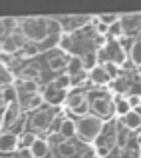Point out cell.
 <instances>
[{
  "mask_svg": "<svg viewBox=\"0 0 141 158\" xmlns=\"http://www.w3.org/2000/svg\"><path fill=\"white\" fill-rule=\"evenodd\" d=\"M20 32L24 38L30 42H44L50 36V20L40 18V16H28V18L20 20Z\"/></svg>",
  "mask_w": 141,
  "mask_h": 158,
  "instance_id": "cell-1",
  "label": "cell"
},
{
  "mask_svg": "<svg viewBox=\"0 0 141 158\" xmlns=\"http://www.w3.org/2000/svg\"><path fill=\"white\" fill-rule=\"evenodd\" d=\"M101 130H103V120L93 114L78 120V138L82 142H88V144L95 142L99 138V134H101Z\"/></svg>",
  "mask_w": 141,
  "mask_h": 158,
  "instance_id": "cell-2",
  "label": "cell"
},
{
  "mask_svg": "<svg viewBox=\"0 0 141 158\" xmlns=\"http://www.w3.org/2000/svg\"><path fill=\"white\" fill-rule=\"evenodd\" d=\"M90 108H92L93 116H97V118H101V120L103 118H109V116L115 112L113 102H111L107 96H101V94H95V98H92Z\"/></svg>",
  "mask_w": 141,
  "mask_h": 158,
  "instance_id": "cell-3",
  "label": "cell"
},
{
  "mask_svg": "<svg viewBox=\"0 0 141 158\" xmlns=\"http://www.w3.org/2000/svg\"><path fill=\"white\" fill-rule=\"evenodd\" d=\"M52 118H54V112L52 110H48V108H40L38 112H34L30 124H32V128H36V130H48Z\"/></svg>",
  "mask_w": 141,
  "mask_h": 158,
  "instance_id": "cell-4",
  "label": "cell"
},
{
  "mask_svg": "<svg viewBox=\"0 0 141 158\" xmlns=\"http://www.w3.org/2000/svg\"><path fill=\"white\" fill-rule=\"evenodd\" d=\"M58 20H60L64 32H72V30H78V28L86 26L90 22V16H60Z\"/></svg>",
  "mask_w": 141,
  "mask_h": 158,
  "instance_id": "cell-5",
  "label": "cell"
},
{
  "mask_svg": "<svg viewBox=\"0 0 141 158\" xmlns=\"http://www.w3.org/2000/svg\"><path fill=\"white\" fill-rule=\"evenodd\" d=\"M42 96H44V100L48 102V104H52V106H58V104H62V102L66 100V92L64 90H58L56 86H54V82L52 84H48L46 88H44V92H42Z\"/></svg>",
  "mask_w": 141,
  "mask_h": 158,
  "instance_id": "cell-6",
  "label": "cell"
},
{
  "mask_svg": "<svg viewBox=\"0 0 141 158\" xmlns=\"http://www.w3.org/2000/svg\"><path fill=\"white\" fill-rule=\"evenodd\" d=\"M18 116H20V104L2 106V128H4V132H6V128H10L18 120Z\"/></svg>",
  "mask_w": 141,
  "mask_h": 158,
  "instance_id": "cell-7",
  "label": "cell"
},
{
  "mask_svg": "<svg viewBox=\"0 0 141 158\" xmlns=\"http://www.w3.org/2000/svg\"><path fill=\"white\" fill-rule=\"evenodd\" d=\"M18 142H20V136L12 134V132H2V138H0V150L4 154H10V152L18 150Z\"/></svg>",
  "mask_w": 141,
  "mask_h": 158,
  "instance_id": "cell-8",
  "label": "cell"
},
{
  "mask_svg": "<svg viewBox=\"0 0 141 158\" xmlns=\"http://www.w3.org/2000/svg\"><path fill=\"white\" fill-rule=\"evenodd\" d=\"M121 26L125 28V34H135L141 28V14H121Z\"/></svg>",
  "mask_w": 141,
  "mask_h": 158,
  "instance_id": "cell-9",
  "label": "cell"
},
{
  "mask_svg": "<svg viewBox=\"0 0 141 158\" xmlns=\"http://www.w3.org/2000/svg\"><path fill=\"white\" fill-rule=\"evenodd\" d=\"M58 132L64 136V140H72L74 136H78V122H76V120H72V118H64L60 122Z\"/></svg>",
  "mask_w": 141,
  "mask_h": 158,
  "instance_id": "cell-10",
  "label": "cell"
},
{
  "mask_svg": "<svg viewBox=\"0 0 141 158\" xmlns=\"http://www.w3.org/2000/svg\"><path fill=\"white\" fill-rule=\"evenodd\" d=\"M121 124H123V128H127V130H137V128H141V114L137 110H131L127 116L121 118Z\"/></svg>",
  "mask_w": 141,
  "mask_h": 158,
  "instance_id": "cell-11",
  "label": "cell"
},
{
  "mask_svg": "<svg viewBox=\"0 0 141 158\" xmlns=\"http://www.w3.org/2000/svg\"><path fill=\"white\" fill-rule=\"evenodd\" d=\"M90 80H92L93 84H105V82H109L111 78H109V74L105 72V68L99 64V66H95L92 72H90Z\"/></svg>",
  "mask_w": 141,
  "mask_h": 158,
  "instance_id": "cell-12",
  "label": "cell"
},
{
  "mask_svg": "<svg viewBox=\"0 0 141 158\" xmlns=\"http://www.w3.org/2000/svg\"><path fill=\"white\" fill-rule=\"evenodd\" d=\"M84 70H86V66H84V58L82 56H72L68 60V74L70 76H78Z\"/></svg>",
  "mask_w": 141,
  "mask_h": 158,
  "instance_id": "cell-13",
  "label": "cell"
},
{
  "mask_svg": "<svg viewBox=\"0 0 141 158\" xmlns=\"http://www.w3.org/2000/svg\"><path fill=\"white\" fill-rule=\"evenodd\" d=\"M30 150H32V154H34V158H46L50 154V142L44 140V138H38Z\"/></svg>",
  "mask_w": 141,
  "mask_h": 158,
  "instance_id": "cell-14",
  "label": "cell"
},
{
  "mask_svg": "<svg viewBox=\"0 0 141 158\" xmlns=\"http://www.w3.org/2000/svg\"><path fill=\"white\" fill-rule=\"evenodd\" d=\"M129 60H131V64H135L137 68L141 66V36H137V38L131 42V48H129Z\"/></svg>",
  "mask_w": 141,
  "mask_h": 158,
  "instance_id": "cell-15",
  "label": "cell"
},
{
  "mask_svg": "<svg viewBox=\"0 0 141 158\" xmlns=\"http://www.w3.org/2000/svg\"><path fill=\"white\" fill-rule=\"evenodd\" d=\"M86 94L84 92H72L68 98H66V104H68V108L70 110H78L80 106H84L86 104Z\"/></svg>",
  "mask_w": 141,
  "mask_h": 158,
  "instance_id": "cell-16",
  "label": "cell"
},
{
  "mask_svg": "<svg viewBox=\"0 0 141 158\" xmlns=\"http://www.w3.org/2000/svg\"><path fill=\"white\" fill-rule=\"evenodd\" d=\"M68 60L70 58H66V56H62V54H52V56L48 58V66L52 70H58V72H60V70H68Z\"/></svg>",
  "mask_w": 141,
  "mask_h": 158,
  "instance_id": "cell-17",
  "label": "cell"
},
{
  "mask_svg": "<svg viewBox=\"0 0 141 158\" xmlns=\"http://www.w3.org/2000/svg\"><path fill=\"white\" fill-rule=\"evenodd\" d=\"M8 104H18V88L16 86L2 88V106H8Z\"/></svg>",
  "mask_w": 141,
  "mask_h": 158,
  "instance_id": "cell-18",
  "label": "cell"
},
{
  "mask_svg": "<svg viewBox=\"0 0 141 158\" xmlns=\"http://www.w3.org/2000/svg\"><path fill=\"white\" fill-rule=\"evenodd\" d=\"M36 140H38L36 132H22L20 142H18V150H30V148L36 144Z\"/></svg>",
  "mask_w": 141,
  "mask_h": 158,
  "instance_id": "cell-19",
  "label": "cell"
},
{
  "mask_svg": "<svg viewBox=\"0 0 141 158\" xmlns=\"http://www.w3.org/2000/svg\"><path fill=\"white\" fill-rule=\"evenodd\" d=\"M113 106H115V112H117L119 116H127L131 112V106H129V102H127V98H121V96H115L113 98Z\"/></svg>",
  "mask_w": 141,
  "mask_h": 158,
  "instance_id": "cell-20",
  "label": "cell"
},
{
  "mask_svg": "<svg viewBox=\"0 0 141 158\" xmlns=\"http://www.w3.org/2000/svg\"><path fill=\"white\" fill-rule=\"evenodd\" d=\"M76 144L72 142V140H64V142L58 146V154H60L62 158H72L74 154H76Z\"/></svg>",
  "mask_w": 141,
  "mask_h": 158,
  "instance_id": "cell-21",
  "label": "cell"
},
{
  "mask_svg": "<svg viewBox=\"0 0 141 158\" xmlns=\"http://www.w3.org/2000/svg\"><path fill=\"white\" fill-rule=\"evenodd\" d=\"M129 140H131L129 130L127 128H117V132H115V146L125 148V146H129Z\"/></svg>",
  "mask_w": 141,
  "mask_h": 158,
  "instance_id": "cell-22",
  "label": "cell"
},
{
  "mask_svg": "<svg viewBox=\"0 0 141 158\" xmlns=\"http://www.w3.org/2000/svg\"><path fill=\"white\" fill-rule=\"evenodd\" d=\"M44 102H46V100H44V96L38 92V94H32V96H28L26 106H24V108H26V110H36V112H38L40 108H42Z\"/></svg>",
  "mask_w": 141,
  "mask_h": 158,
  "instance_id": "cell-23",
  "label": "cell"
},
{
  "mask_svg": "<svg viewBox=\"0 0 141 158\" xmlns=\"http://www.w3.org/2000/svg\"><path fill=\"white\" fill-rule=\"evenodd\" d=\"M97 20L101 24H105L107 28H111V26H115L117 22H121V14H115V12H107V14H99L97 16Z\"/></svg>",
  "mask_w": 141,
  "mask_h": 158,
  "instance_id": "cell-24",
  "label": "cell"
},
{
  "mask_svg": "<svg viewBox=\"0 0 141 158\" xmlns=\"http://www.w3.org/2000/svg\"><path fill=\"white\" fill-rule=\"evenodd\" d=\"M72 82H74V80H72V76H70L68 72H64V74H60V76L54 80V86H56L58 90H64V92H66V90L72 86Z\"/></svg>",
  "mask_w": 141,
  "mask_h": 158,
  "instance_id": "cell-25",
  "label": "cell"
},
{
  "mask_svg": "<svg viewBox=\"0 0 141 158\" xmlns=\"http://www.w3.org/2000/svg\"><path fill=\"white\" fill-rule=\"evenodd\" d=\"M18 42L14 40V36H6V38H2V52L4 54H14L18 50Z\"/></svg>",
  "mask_w": 141,
  "mask_h": 158,
  "instance_id": "cell-26",
  "label": "cell"
},
{
  "mask_svg": "<svg viewBox=\"0 0 141 158\" xmlns=\"http://www.w3.org/2000/svg\"><path fill=\"white\" fill-rule=\"evenodd\" d=\"M0 82H2V88L14 86V76H12V72L6 68V66H2V68H0Z\"/></svg>",
  "mask_w": 141,
  "mask_h": 158,
  "instance_id": "cell-27",
  "label": "cell"
},
{
  "mask_svg": "<svg viewBox=\"0 0 141 158\" xmlns=\"http://www.w3.org/2000/svg\"><path fill=\"white\" fill-rule=\"evenodd\" d=\"M84 66H86V70H92L95 68V66H99V62H97V52H88V54H84Z\"/></svg>",
  "mask_w": 141,
  "mask_h": 158,
  "instance_id": "cell-28",
  "label": "cell"
},
{
  "mask_svg": "<svg viewBox=\"0 0 141 158\" xmlns=\"http://www.w3.org/2000/svg\"><path fill=\"white\" fill-rule=\"evenodd\" d=\"M22 90L28 94V96H32V94H38V80H22Z\"/></svg>",
  "mask_w": 141,
  "mask_h": 158,
  "instance_id": "cell-29",
  "label": "cell"
},
{
  "mask_svg": "<svg viewBox=\"0 0 141 158\" xmlns=\"http://www.w3.org/2000/svg\"><path fill=\"white\" fill-rule=\"evenodd\" d=\"M101 66L105 68V72L109 74V78H115V76L119 74V64H115V62H109V60H105Z\"/></svg>",
  "mask_w": 141,
  "mask_h": 158,
  "instance_id": "cell-30",
  "label": "cell"
},
{
  "mask_svg": "<svg viewBox=\"0 0 141 158\" xmlns=\"http://www.w3.org/2000/svg\"><path fill=\"white\" fill-rule=\"evenodd\" d=\"M38 52H40V48L36 46V44H26V48L22 50V56L24 58H32V56H36Z\"/></svg>",
  "mask_w": 141,
  "mask_h": 158,
  "instance_id": "cell-31",
  "label": "cell"
},
{
  "mask_svg": "<svg viewBox=\"0 0 141 158\" xmlns=\"http://www.w3.org/2000/svg\"><path fill=\"white\" fill-rule=\"evenodd\" d=\"M109 30H111V34H113V38H121V36L125 34V28L121 26V22H117L115 26H111Z\"/></svg>",
  "mask_w": 141,
  "mask_h": 158,
  "instance_id": "cell-32",
  "label": "cell"
},
{
  "mask_svg": "<svg viewBox=\"0 0 141 158\" xmlns=\"http://www.w3.org/2000/svg\"><path fill=\"white\" fill-rule=\"evenodd\" d=\"M48 142L54 144V146H60V144L64 142V136H62L60 132H52V134H50V138H48Z\"/></svg>",
  "mask_w": 141,
  "mask_h": 158,
  "instance_id": "cell-33",
  "label": "cell"
},
{
  "mask_svg": "<svg viewBox=\"0 0 141 158\" xmlns=\"http://www.w3.org/2000/svg\"><path fill=\"white\" fill-rule=\"evenodd\" d=\"M127 102H129L131 108H137L141 104V96H137V94H131V96H127Z\"/></svg>",
  "mask_w": 141,
  "mask_h": 158,
  "instance_id": "cell-34",
  "label": "cell"
},
{
  "mask_svg": "<svg viewBox=\"0 0 141 158\" xmlns=\"http://www.w3.org/2000/svg\"><path fill=\"white\" fill-rule=\"evenodd\" d=\"M60 46L64 48V50H70V46H72V40H70V36H62V40H60Z\"/></svg>",
  "mask_w": 141,
  "mask_h": 158,
  "instance_id": "cell-35",
  "label": "cell"
},
{
  "mask_svg": "<svg viewBox=\"0 0 141 158\" xmlns=\"http://www.w3.org/2000/svg\"><path fill=\"white\" fill-rule=\"evenodd\" d=\"M88 108H90V102H86L84 106H80L78 110H74V112H76L78 116H82V118H84V116H86V110H88Z\"/></svg>",
  "mask_w": 141,
  "mask_h": 158,
  "instance_id": "cell-36",
  "label": "cell"
},
{
  "mask_svg": "<svg viewBox=\"0 0 141 158\" xmlns=\"http://www.w3.org/2000/svg\"><path fill=\"white\" fill-rule=\"evenodd\" d=\"M10 60H12V58H10V54H4V52H2V66H6V68H8Z\"/></svg>",
  "mask_w": 141,
  "mask_h": 158,
  "instance_id": "cell-37",
  "label": "cell"
},
{
  "mask_svg": "<svg viewBox=\"0 0 141 158\" xmlns=\"http://www.w3.org/2000/svg\"><path fill=\"white\" fill-rule=\"evenodd\" d=\"M20 158H34L32 150H20Z\"/></svg>",
  "mask_w": 141,
  "mask_h": 158,
  "instance_id": "cell-38",
  "label": "cell"
},
{
  "mask_svg": "<svg viewBox=\"0 0 141 158\" xmlns=\"http://www.w3.org/2000/svg\"><path fill=\"white\" fill-rule=\"evenodd\" d=\"M135 140H137V144H141V130H139V134L135 136Z\"/></svg>",
  "mask_w": 141,
  "mask_h": 158,
  "instance_id": "cell-39",
  "label": "cell"
},
{
  "mask_svg": "<svg viewBox=\"0 0 141 158\" xmlns=\"http://www.w3.org/2000/svg\"><path fill=\"white\" fill-rule=\"evenodd\" d=\"M84 158H95V154H84Z\"/></svg>",
  "mask_w": 141,
  "mask_h": 158,
  "instance_id": "cell-40",
  "label": "cell"
},
{
  "mask_svg": "<svg viewBox=\"0 0 141 158\" xmlns=\"http://www.w3.org/2000/svg\"><path fill=\"white\" fill-rule=\"evenodd\" d=\"M137 74H139V76H141V66H139V68H137Z\"/></svg>",
  "mask_w": 141,
  "mask_h": 158,
  "instance_id": "cell-41",
  "label": "cell"
},
{
  "mask_svg": "<svg viewBox=\"0 0 141 158\" xmlns=\"http://www.w3.org/2000/svg\"><path fill=\"white\" fill-rule=\"evenodd\" d=\"M46 158H50V156H46Z\"/></svg>",
  "mask_w": 141,
  "mask_h": 158,
  "instance_id": "cell-42",
  "label": "cell"
}]
</instances>
